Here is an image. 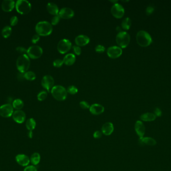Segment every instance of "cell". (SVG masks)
<instances>
[{"instance_id": "18", "label": "cell", "mask_w": 171, "mask_h": 171, "mask_svg": "<svg viewBox=\"0 0 171 171\" xmlns=\"http://www.w3.org/2000/svg\"><path fill=\"white\" fill-rule=\"evenodd\" d=\"M89 110H90V113L92 115H100L103 113L104 111L105 108L102 105L98 104V103H95L90 106Z\"/></svg>"}, {"instance_id": "2", "label": "cell", "mask_w": 171, "mask_h": 171, "mask_svg": "<svg viewBox=\"0 0 171 171\" xmlns=\"http://www.w3.org/2000/svg\"><path fill=\"white\" fill-rule=\"evenodd\" d=\"M18 70L21 73H24L28 71L30 66V60L27 54L21 55L19 57L16 61Z\"/></svg>"}, {"instance_id": "44", "label": "cell", "mask_w": 171, "mask_h": 171, "mask_svg": "<svg viewBox=\"0 0 171 171\" xmlns=\"http://www.w3.org/2000/svg\"><path fill=\"white\" fill-rule=\"evenodd\" d=\"M154 115H156V117H160L162 115V113L161 110H160L159 108H157L154 110Z\"/></svg>"}, {"instance_id": "24", "label": "cell", "mask_w": 171, "mask_h": 171, "mask_svg": "<svg viewBox=\"0 0 171 171\" xmlns=\"http://www.w3.org/2000/svg\"><path fill=\"white\" fill-rule=\"evenodd\" d=\"M156 116L154 113H147L140 116V119L144 121H153L156 119Z\"/></svg>"}, {"instance_id": "45", "label": "cell", "mask_w": 171, "mask_h": 171, "mask_svg": "<svg viewBox=\"0 0 171 171\" xmlns=\"http://www.w3.org/2000/svg\"><path fill=\"white\" fill-rule=\"evenodd\" d=\"M28 137L30 139H32L33 136V131H29L28 133Z\"/></svg>"}, {"instance_id": "20", "label": "cell", "mask_w": 171, "mask_h": 171, "mask_svg": "<svg viewBox=\"0 0 171 171\" xmlns=\"http://www.w3.org/2000/svg\"><path fill=\"white\" fill-rule=\"evenodd\" d=\"M90 38L86 35H80L75 38V43L78 46H84L90 42Z\"/></svg>"}, {"instance_id": "4", "label": "cell", "mask_w": 171, "mask_h": 171, "mask_svg": "<svg viewBox=\"0 0 171 171\" xmlns=\"http://www.w3.org/2000/svg\"><path fill=\"white\" fill-rule=\"evenodd\" d=\"M51 93L54 98L58 101H63L67 97V90L65 87L59 85L52 88Z\"/></svg>"}, {"instance_id": "3", "label": "cell", "mask_w": 171, "mask_h": 171, "mask_svg": "<svg viewBox=\"0 0 171 171\" xmlns=\"http://www.w3.org/2000/svg\"><path fill=\"white\" fill-rule=\"evenodd\" d=\"M136 40L138 44L142 47L148 46L152 42V39L149 34L143 30H141L137 33Z\"/></svg>"}, {"instance_id": "15", "label": "cell", "mask_w": 171, "mask_h": 171, "mask_svg": "<svg viewBox=\"0 0 171 171\" xmlns=\"http://www.w3.org/2000/svg\"><path fill=\"white\" fill-rule=\"evenodd\" d=\"M138 143L140 146H154L157 144V141L151 137H144L140 138L138 140Z\"/></svg>"}, {"instance_id": "7", "label": "cell", "mask_w": 171, "mask_h": 171, "mask_svg": "<svg viewBox=\"0 0 171 171\" xmlns=\"http://www.w3.org/2000/svg\"><path fill=\"white\" fill-rule=\"evenodd\" d=\"M43 51L42 48L38 45L30 46L27 50V55L29 58L36 59L42 56Z\"/></svg>"}, {"instance_id": "25", "label": "cell", "mask_w": 171, "mask_h": 171, "mask_svg": "<svg viewBox=\"0 0 171 171\" xmlns=\"http://www.w3.org/2000/svg\"><path fill=\"white\" fill-rule=\"evenodd\" d=\"M41 156L38 153H34L30 158V162L33 166H36L40 163Z\"/></svg>"}, {"instance_id": "23", "label": "cell", "mask_w": 171, "mask_h": 171, "mask_svg": "<svg viewBox=\"0 0 171 171\" xmlns=\"http://www.w3.org/2000/svg\"><path fill=\"white\" fill-rule=\"evenodd\" d=\"M76 56L72 53H69L66 55L63 59L64 63L68 66H71L76 61Z\"/></svg>"}, {"instance_id": "14", "label": "cell", "mask_w": 171, "mask_h": 171, "mask_svg": "<svg viewBox=\"0 0 171 171\" xmlns=\"http://www.w3.org/2000/svg\"><path fill=\"white\" fill-rule=\"evenodd\" d=\"M14 120L18 123H22L25 121L26 115L25 112L22 110H17L12 115Z\"/></svg>"}, {"instance_id": "36", "label": "cell", "mask_w": 171, "mask_h": 171, "mask_svg": "<svg viewBox=\"0 0 171 171\" xmlns=\"http://www.w3.org/2000/svg\"><path fill=\"white\" fill-rule=\"evenodd\" d=\"M95 51L99 53H102L104 52L105 51V47L103 45H98L95 47Z\"/></svg>"}, {"instance_id": "34", "label": "cell", "mask_w": 171, "mask_h": 171, "mask_svg": "<svg viewBox=\"0 0 171 171\" xmlns=\"http://www.w3.org/2000/svg\"><path fill=\"white\" fill-rule=\"evenodd\" d=\"M60 18H61L59 15H56L55 16H54L53 18L52 19L51 25H54V26L57 25L59 23V22H60Z\"/></svg>"}, {"instance_id": "12", "label": "cell", "mask_w": 171, "mask_h": 171, "mask_svg": "<svg viewBox=\"0 0 171 171\" xmlns=\"http://www.w3.org/2000/svg\"><path fill=\"white\" fill-rule=\"evenodd\" d=\"M54 79L53 77L49 75H47L42 78L41 84L44 88H45L48 92H50V89L54 87Z\"/></svg>"}, {"instance_id": "5", "label": "cell", "mask_w": 171, "mask_h": 171, "mask_svg": "<svg viewBox=\"0 0 171 171\" xmlns=\"http://www.w3.org/2000/svg\"><path fill=\"white\" fill-rule=\"evenodd\" d=\"M116 40L120 48H125L130 42V36L126 32L121 31L117 35Z\"/></svg>"}, {"instance_id": "13", "label": "cell", "mask_w": 171, "mask_h": 171, "mask_svg": "<svg viewBox=\"0 0 171 171\" xmlns=\"http://www.w3.org/2000/svg\"><path fill=\"white\" fill-rule=\"evenodd\" d=\"M74 11L70 8H63L59 11V16L61 18L64 19H69L72 18L74 16Z\"/></svg>"}, {"instance_id": "29", "label": "cell", "mask_w": 171, "mask_h": 171, "mask_svg": "<svg viewBox=\"0 0 171 171\" xmlns=\"http://www.w3.org/2000/svg\"><path fill=\"white\" fill-rule=\"evenodd\" d=\"M12 28L10 26H6L2 29V34L4 38H7L12 34Z\"/></svg>"}, {"instance_id": "6", "label": "cell", "mask_w": 171, "mask_h": 171, "mask_svg": "<svg viewBox=\"0 0 171 171\" xmlns=\"http://www.w3.org/2000/svg\"><path fill=\"white\" fill-rule=\"evenodd\" d=\"M16 9L19 13L25 15L29 13L32 9L30 2L26 0H18L16 3Z\"/></svg>"}, {"instance_id": "28", "label": "cell", "mask_w": 171, "mask_h": 171, "mask_svg": "<svg viewBox=\"0 0 171 171\" xmlns=\"http://www.w3.org/2000/svg\"><path fill=\"white\" fill-rule=\"evenodd\" d=\"M131 20L128 17H127L126 18L124 19L123 20L121 24L122 28L125 30H129L131 26Z\"/></svg>"}, {"instance_id": "30", "label": "cell", "mask_w": 171, "mask_h": 171, "mask_svg": "<svg viewBox=\"0 0 171 171\" xmlns=\"http://www.w3.org/2000/svg\"><path fill=\"white\" fill-rule=\"evenodd\" d=\"M24 78L29 81H33L36 78V75L34 72L29 71L24 73Z\"/></svg>"}, {"instance_id": "1", "label": "cell", "mask_w": 171, "mask_h": 171, "mask_svg": "<svg viewBox=\"0 0 171 171\" xmlns=\"http://www.w3.org/2000/svg\"><path fill=\"white\" fill-rule=\"evenodd\" d=\"M35 30L39 36H47L52 33L53 31V27L51 24L49 22L41 21L37 24Z\"/></svg>"}, {"instance_id": "32", "label": "cell", "mask_w": 171, "mask_h": 171, "mask_svg": "<svg viewBox=\"0 0 171 171\" xmlns=\"http://www.w3.org/2000/svg\"><path fill=\"white\" fill-rule=\"evenodd\" d=\"M67 92V93H70L72 95H74L76 94L78 92V88H77L76 87H75V86L71 85L68 87Z\"/></svg>"}, {"instance_id": "41", "label": "cell", "mask_w": 171, "mask_h": 171, "mask_svg": "<svg viewBox=\"0 0 171 171\" xmlns=\"http://www.w3.org/2000/svg\"><path fill=\"white\" fill-rule=\"evenodd\" d=\"M24 171H37V169L35 166H28L25 168Z\"/></svg>"}, {"instance_id": "11", "label": "cell", "mask_w": 171, "mask_h": 171, "mask_svg": "<svg viewBox=\"0 0 171 171\" xmlns=\"http://www.w3.org/2000/svg\"><path fill=\"white\" fill-rule=\"evenodd\" d=\"M122 49L119 46H114L108 48L107 51V55L110 58L116 59L118 58L122 54Z\"/></svg>"}, {"instance_id": "16", "label": "cell", "mask_w": 171, "mask_h": 171, "mask_svg": "<svg viewBox=\"0 0 171 171\" xmlns=\"http://www.w3.org/2000/svg\"><path fill=\"white\" fill-rule=\"evenodd\" d=\"M135 130L140 138L144 136L146 128L143 122L141 120H137L135 125Z\"/></svg>"}, {"instance_id": "35", "label": "cell", "mask_w": 171, "mask_h": 171, "mask_svg": "<svg viewBox=\"0 0 171 171\" xmlns=\"http://www.w3.org/2000/svg\"><path fill=\"white\" fill-rule=\"evenodd\" d=\"M16 51L19 53L21 54V55H24V54H27V49L23 47H18L16 48Z\"/></svg>"}, {"instance_id": "17", "label": "cell", "mask_w": 171, "mask_h": 171, "mask_svg": "<svg viewBox=\"0 0 171 171\" xmlns=\"http://www.w3.org/2000/svg\"><path fill=\"white\" fill-rule=\"evenodd\" d=\"M16 160L19 165L23 167H27L30 162V159L25 154H19L16 157Z\"/></svg>"}, {"instance_id": "43", "label": "cell", "mask_w": 171, "mask_h": 171, "mask_svg": "<svg viewBox=\"0 0 171 171\" xmlns=\"http://www.w3.org/2000/svg\"><path fill=\"white\" fill-rule=\"evenodd\" d=\"M40 37L39 35L38 34H35L34 35L32 38V43L34 44L37 43V42L40 40Z\"/></svg>"}, {"instance_id": "19", "label": "cell", "mask_w": 171, "mask_h": 171, "mask_svg": "<svg viewBox=\"0 0 171 171\" xmlns=\"http://www.w3.org/2000/svg\"><path fill=\"white\" fill-rule=\"evenodd\" d=\"M15 2L13 0H4L2 3V9L4 12L12 11L15 7Z\"/></svg>"}, {"instance_id": "22", "label": "cell", "mask_w": 171, "mask_h": 171, "mask_svg": "<svg viewBox=\"0 0 171 171\" xmlns=\"http://www.w3.org/2000/svg\"><path fill=\"white\" fill-rule=\"evenodd\" d=\"M47 9L49 13L52 15H58L59 10L58 6L54 3H49L47 5Z\"/></svg>"}, {"instance_id": "26", "label": "cell", "mask_w": 171, "mask_h": 171, "mask_svg": "<svg viewBox=\"0 0 171 171\" xmlns=\"http://www.w3.org/2000/svg\"><path fill=\"white\" fill-rule=\"evenodd\" d=\"M36 126V122L33 118H29L26 123V126L29 131H32Z\"/></svg>"}, {"instance_id": "21", "label": "cell", "mask_w": 171, "mask_h": 171, "mask_svg": "<svg viewBox=\"0 0 171 171\" xmlns=\"http://www.w3.org/2000/svg\"><path fill=\"white\" fill-rule=\"evenodd\" d=\"M102 132L105 136H110L113 133L114 127L113 123L110 122L106 123L102 127Z\"/></svg>"}, {"instance_id": "42", "label": "cell", "mask_w": 171, "mask_h": 171, "mask_svg": "<svg viewBox=\"0 0 171 171\" xmlns=\"http://www.w3.org/2000/svg\"><path fill=\"white\" fill-rule=\"evenodd\" d=\"M154 8L152 6H149L146 9V14L147 15H150L154 11Z\"/></svg>"}, {"instance_id": "27", "label": "cell", "mask_w": 171, "mask_h": 171, "mask_svg": "<svg viewBox=\"0 0 171 171\" xmlns=\"http://www.w3.org/2000/svg\"><path fill=\"white\" fill-rule=\"evenodd\" d=\"M24 105V104L23 101L20 99H16L14 100L12 105L13 108L17 110H21L23 108Z\"/></svg>"}, {"instance_id": "39", "label": "cell", "mask_w": 171, "mask_h": 171, "mask_svg": "<svg viewBox=\"0 0 171 171\" xmlns=\"http://www.w3.org/2000/svg\"><path fill=\"white\" fill-rule=\"evenodd\" d=\"M73 51L75 54H76L77 55H81L82 50L80 47L78 46H74L73 47Z\"/></svg>"}, {"instance_id": "10", "label": "cell", "mask_w": 171, "mask_h": 171, "mask_svg": "<svg viewBox=\"0 0 171 171\" xmlns=\"http://www.w3.org/2000/svg\"><path fill=\"white\" fill-rule=\"evenodd\" d=\"M14 112L13 107L10 103L0 106V115L3 118H9L12 116Z\"/></svg>"}, {"instance_id": "37", "label": "cell", "mask_w": 171, "mask_h": 171, "mask_svg": "<svg viewBox=\"0 0 171 171\" xmlns=\"http://www.w3.org/2000/svg\"><path fill=\"white\" fill-rule=\"evenodd\" d=\"M18 23V18L16 16H13L10 19V24L12 26H14Z\"/></svg>"}, {"instance_id": "40", "label": "cell", "mask_w": 171, "mask_h": 171, "mask_svg": "<svg viewBox=\"0 0 171 171\" xmlns=\"http://www.w3.org/2000/svg\"><path fill=\"white\" fill-rule=\"evenodd\" d=\"M102 135H103V133L102 131H95V133H94L93 136H94V138L96 139H99L101 138L102 136Z\"/></svg>"}, {"instance_id": "38", "label": "cell", "mask_w": 171, "mask_h": 171, "mask_svg": "<svg viewBox=\"0 0 171 171\" xmlns=\"http://www.w3.org/2000/svg\"><path fill=\"white\" fill-rule=\"evenodd\" d=\"M80 106L82 108L87 110L88 108H90V105L87 101H82L80 102Z\"/></svg>"}, {"instance_id": "9", "label": "cell", "mask_w": 171, "mask_h": 171, "mask_svg": "<svg viewBox=\"0 0 171 171\" xmlns=\"http://www.w3.org/2000/svg\"><path fill=\"white\" fill-rule=\"evenodd\" d=\"M111 11L113 16L117 19L121 18L125 14L124 7L118 3L115 4L113 5Z\"/></svg>"}, {"instance_id": "8", "label": "cell", "mask_w": 171, "mask_h": 171, "mask_svg": "<svg viewBox=\"0 0 171 171\" xmlns=\"http://www.w3.org/2000/svg\"><path fill=\"white\" fill-rule=\"evenodd\" d=\"M72 47L71 42L70 40L64 39L60 40L57 45V50L61 54H65L71 49Z\"/></svg>"}, {"instance_id": "31", "label": "cell", "mask_w": 171, "mask_h": 171, "mask_svg": "<svg viewBox=\"0 0 171 171\" xmlns=\"http://www.w3.org/2000/svg\"><path fill=\"white\" fill-rule=\"evenodd\" d=\"M47 96H48V93L46 91H42L39 93L37 95V98L39 101H43L46 100Z\"/></svg>"}, {"instance_id": "33", "label": "cell", "mask_w": 171, "mask_h": 171, "mask_svg": "<svg viewBox=\"0 0 171 171\" xmlns=\"http://www.w3.org/2000/svg\"><path fill=\"white\" fill-rule=\"evenodd\" d=\"M63 60L61 59H57L53 62V66L57 68H59L63 65Z\"/></svg>"}]
</instances>
